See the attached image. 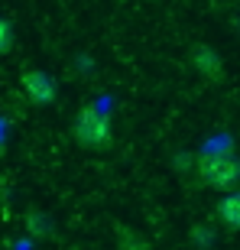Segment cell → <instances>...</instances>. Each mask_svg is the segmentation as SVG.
<instances>
[{
  "instance_id": "cell-1",
  "label": "cell",
  "mask_w": 240,
  "mask_h": 250,
  "mask_svg": "<svg viewBox=\"0 0 240 250\" xmlns=\"http://www.w3.org/2000/svg\"><path fill=\"white\" fill-rule=\"evenodd\" d=\"M72 137L75 143L81 149H111L114 143V127H111V117L101 111V107H94V104H88V107H81V111L75 114L72 121Z\"/></svg>"
},
{
  "instance_id": "cell-2",
  "label": "cell",
  "mask_w": 240,
  "mask_h": 250,
  "mask_svg": "<svg viewBox=\"0 0 240 250\" xmlns=\"http://www.w3.org/2000/svg\"><path fill=\"white\" fill-rule=\"evenodd\" d=\"M195 172H198V182L204 188L227 192L240 182V159L234 153H208L195 163Z\"/></svg>"
},
{
  "instance_id": "cell-3",
  "label": "cell",
  "mask_w": 240,
  "mask_h": 250,
  "mask_svg": "<svg viewBox=\"0 0 240 250\" xmlns=\"http://www.w3.org/2000/svg\"><path fill=\"white\" fill-rule=\"evenodd\" d=\"M20 88H23V94H26V101L36 104V107L52 104V101H56V94H59L56 78H52L46 68H26V72L20 75Z\"/></svg>"
},
{
  "instance_id": "cell-4",
  "label": "cell",
  "mask_w": 240,
  "mask_h": 250,
  "mask_svg": "<svg viewBox=\"0 0 240 250\" xmlns=\"http://www.w3.org/2000/svg\"><path fill=\"white\" fill-rule=\"evenodd\" d=\"M188 59H192L195 72L204 75V78H211V82H218V78L224 75V59H221V52H218V49H211V46H204V42L192 46Z\"/></svg>"
},
{
  "instance_id": "cell-5",
  "label": "cell",
  "mask_w": 240,
  "mask_h": 250,
  "mask_svg": "<svg viewBox=\"0 0 240 250\" xmlns=\"http://www.w3.org/2000/svg\"><path fill=\"white\" fill-rule=\"evenodd\" d=\"M214 218L227 228V231H240V192H227L214 208Z\"/></svg>"
},
{
  "instance_id": "cell-6",
  "label": "cell",
  "mask_w": 240,
  "mask_h": 250,
  "mask_svg": "<svg viewBox=\"0 0 240 250\" xmlns=\"http://www.w3.org/2000/svg\"><path fill=\"white\" fill-rule=\"evenodd\" d=\"M23 224H26V231L33 234V237H39V241H46V237H52V234H56L52 218H49L46 211H39V208H29V211L23 214Z\"/></svg>"
},
{
  "instance_id": "cell-7",
  "label": "cell",
  "mask_w": 240,
  "mask_h": 250,
  "mask_svg": "<svg viewBox=\"0 0 240 250\" xmlns=\"http://www.w3.org/2000/svg\"><path fill=\"white\" fill-rule=\"evenodd\" d=\"M114 234H117V250H153L146 237L140 231H133V228H127V224H117Z\"/></svg>"
},
{
  "instance_id": "cell-8",
  "label": "cell",
  "mask_w": 240,
  "mask_h": 250,
  "mask_svg": "<svg viewBox=\"0 0 240 250\" xmlns=\"http://www.w3.org/2000/svg\"><path fill=\"white\" fill-rule=\"evenodd\" d=\"M10 49H13V26H10V20L0 17V56H7Z\"/></svg>"
},
{
  "instance_id": "cell-9",
  "label": "cell",
  "mask_w": 240,
  "mask_h": 250,
  "mask_svg": "<svg viewBox=\"0 0 240 250\" xmlns=\"http://www.w3.org/2000/svg\"><path fill=\"white\" fill-rule=\"evenodd\" d=\"M192 241L198 244L201 250H208L214 244V231H211V228H204V224H198V228H192Z\"/></svg>"
}]
</instances>
